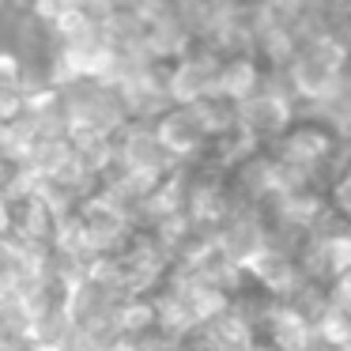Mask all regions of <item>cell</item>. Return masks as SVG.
I'll return each mask as SVG.
<instances>
[{
    "mask_svg": "<svg viewBox=\"0 0 351 351\" xmlns=\"http://www.w3.org/2000/svg\"><path fill=\"white\" fill-rule=\"evenodd\" d=\"M336 197H340V204H343V208H348V212H351V174H348V178H343V182H340V189H336Z\"/></svg>",
    "mask_w": 351,
    "mask_h": 351,
    "instance_id": "1",
    "label": "cell"
}]
</instances>
